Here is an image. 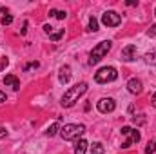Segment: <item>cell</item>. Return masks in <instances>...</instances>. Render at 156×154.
<instances>
[{
    "instance_id": "cell-1",
    "label": "cell",
    "mask_w": 156,
    "mask_h": 154,
    "mask_svg": "<svg viewBox=\"0 0 156 154\" xmlns=\"http://www.w3.org/2000/svg\"><path fill=\"white\" fill-rule=\"evenodd\" d=\"M85 91H87V83H85V82H80L76 85L69 87V89L64 93V96H62V105H64V107H73L78 102V98H80Z\"/></svg>"
},
{
    "instance_id": "cell-2",
    "label": "cell",
    "mask_w": 156,
    "mask_h": 154,
    "mask_svg": "<svg viewBox=\"0 0 156 154\" xmlns=\"http://www.w3.org/2000/svg\"><path fill=\"white\" fill-rule=\"evenodd\" d=\"M111 47H113V42H111V40H104V42H100L98 45H94L93 51H91V54H89V65H96V64L111 51Z\"/></svg>"
},
{
    "instance_id": "cell-3",
    "label": "cell",
    "mask_w": 156,
    "mask_h": 154,
    "mask_svg": "<svg viewBox=\"0 0 156 154\" xmlns=\"http://www.w3.org/2000/svg\"><path fill=\"white\" fill-rule=\"evenodd\" d=\"M85 132V127L80 123V125H76V123H67V125H64L62 129H60V136L66 140V142H76L78 138L82 136Z\"/></svg>"
},
{
    "instance_id": "cell-4",
    "label": "cell",
    "mask_w": 156,
    "mask_h": 154,
    "mask_svg": "<svg viewBox=\"0 0 156 154\" xmlns=\"http://www.w3.org/2000/svg\"><path fill=\"white\" fill-rule=\"evenodd\" d=\"M118 78V71L115 67H102L96 75H94V80L98 83H109V82H115Z\"/></svg>"
},
{
    "instance_id": "cell-5",
    "label": "cell",
    "mask_w": 156,
    "mask_h": 154,
    "mask_svg": "<svg viewBox=\"0 0 156 154\" xmlns=\"http://www.w3.org/2000/svg\"><path fill=\"white\" fill-rule=\"evenodd\" d=\"M120 22H122V16L116 11H105L102 15V24L107 27H116V26H120Z\"/></svg>"
},
{
    "instance_id": "cell-6",
    "label": "cell",
    "mask_w": 156,
    "mask_h": 154,
    "mask_svg": "<svg viewBox=\"0 0 156 154\" xmlns=\"http://www.w3.org/2000/svg\"><path fill=\"white\" fill-rule=\"evenodd\" d=\"M96 107H98V111H100L102 114H107V113H113V111L116 109V102H115L113 98H102V100L96 103Z\"/></svg>"
},
{
    "instance_id": "cell-7",
    "label": "cell",
    "mask_w": 156,
    "mask_h": 154,
    "mask_svg": "<svg viewBox=\"0 0 156 154\" xmlns=\"http://www.w3.org/2000/svg\"><path fill=\"white\" fill-rule=\"evenodd\" d=\"M120 56H122L123 62H133L136 58V45H125L122 49V54Z\"/></svg>"
},
{
    "instance_id": "cell-8",
    "label": "cell",
    "mask_w": 156,
    "mask_h": 154,
    "mask_svg": "<svg viewBox=\"0 0 156 154\" xmlns=\"http://www.w3.org/2000/svg\"><path fill=\"white\" fill-rule=\"evenodd\" d=\"M127 89H129V93H133V94H140V93L144 91V83H142V80H138V78H131V80L127 82Z\"/></svg>"
},
{
    "instance_id": "cell-9",
    "label": "cell",
    "mask_w": 156,
    "mask_h": 154,
    "mask_svg": "<svg viewBox=\"0 0 156 154\" xmlns=\"http://www.w3.org/2000/svg\"><path fill=\"white\" fill-rule=\"evenodd\" d=\"M58 80H60L62 83H67V82L71 80V67H69V65H64V67H60Z\"/></svg>"
},
{
    "instance_id": "cell-10",
    "label": "cell",
    "mask_w": 156,
    "mask_h": 154,
    "mask_svg": "<svg viewBox=\"0 0 156 154\" xmlns=\"http://www.w3.org/2000/svg\"><path fill=\"white\" fill-rule=\"evenodd\" d=\"M4 83H5V85H9V87H13L15 91H18V89H20V82H18V78L15 76V75H7V76L4 78Z\"/></svg>"
},
{
    "instance_id": "cell-11",
    "label": "cell",
    "mask_w": 156,
    "mask_h": 154,
    "mask_svg": "<svg viewBox=\"0 0 156 154\" xmlns=\"http://www.w3.org/2000/svg\"><path fill=\"white\" fill-rule=\"evenodd\" d=\"M87 142L85 140H76V145H75V154H85L87 151Z\"/></svg>"
},
{
    "instance_id": "cell-12",
    "label": "cell",
    "mask_w": 156,
    "mask_h": 154,
    "mask_svg": "<svg viewBox=\"0 0 156 154\" xmlns=\"http://www.w3.org/2000/svg\"><path fill=\"white\" fill-rule=\"evenodd\" d=\"M60 129H62V127H60V123H58V121H55L51 127H47V131H45V136H49V138H51V136H56V134L60 132Z\"/></svg>"
},
{
    "instance_id": "cell-13",
    "label": "cell",
    "mask_w": 156,
    "mask_h": 154,
    "mask_svg": "<svg viewBox=\"0 0 156 154\" xmlns=\"http://www.w3.org/2000/svg\"><path fill=\"white\" fill-rule=\"evenodd\" d=\"M140 138H142V136H140V131H138V129H131V132L127 134V140H129L131 143H138Z\"/></svg>"
},
{
    "instance_id": "cell-14",
    "label": "cell",
    "mask_w": 156,
    "mask_h": 154,
    "mask_svg": "<svg viewBox=\"0 0 156 154\" xmlns=\"http://www.w3.org/2000/svg\"><path fill=\"white\" fill-rule=\"evenodd\" d=\"M104 152H105V147L100 142H96V143L91 145V154H104Z\"/></svg>"
},
{
    "instance_id": "cell-15",
    "label": "cell",
    "mask_w": 156,
    "mask_h": 154,
    "mask_svg": "<svg viewBox=\"0 0 156 154\" xmlns=\"http://www.w3.org/2000/svg\"><path fill=\"white\" fill-rule=\"evenodd\" d=\"M87 31H91V33H96V31H98V20H96L94 16H91V18H89V26H87Z\"/></svg>"
},
{
    "instance_id": "cell-16",
    "label": "cell",
    "mask_w": 156,
    "mask_h": 154,
    "mask_svg": "<svg viewBox=\"0 0 156 154\" xmlns=\"http://www.w3.org/2000/svg\"><path fill=\"white\" fill-rule=\"evenodd\" d=\"M144 60H145V64H149V65H156V51L147 53V54L144 56Z\"/></svg>"
},
{
    "instance_id": "cell-17",
    "label": "cell",
    "mask_w": 156,
    "mask_h": 154,
    "mask_svg": "<svg viewBox=\"0 0 156 154\" xmlns=\"http://www.w3.org/2000/svg\"><path fill=\"white\" fill-rule=\"evenodd\" d=\"M62 37H64V29H58V31H53V33L49 35V38H51V40H55V42H56V40H60Z\"/></svg>"
},
{
    "instance_id": "cell-18",
    "label": "cell",
    "mask_w": 156,
    "mask_h": 154,
    "mask_svg": "<svg viewBox=\"0 0 156 154\" xmlns=\"http://www.w3.org/2000/svg\"><path fill=\"white\" fill-rule=\"evenodd\" d=\"M154 152H156V140L151 142V143L145 147V154H154Z\"/></svg>"
},
{
    "instance_id": "cell-19",
    "label": "cell",
    "mask_w": 156,
    "mask_h": 154,
    "mask_svg": "<svg viewBox=\"0 0 156 154\" xmlns=\"http://www.w3.org/2000/svg\"><path fill=\"white\" fill-rule=\"evenodd\" d=\"M133 123H134V125H144V123H145V116L144 114L134 116V118H133Z\"/></svg>"
},
{
    "instance_id": "cell-20",
    "label": "cell",
    "mask_w": 156,
    "mask_h": 154,
    "mask_svg": "<svg viewBox=\"0 0 156 154\" xmlns=\"http://www.w3.org/2000/svg\"><path fill=\"white\" fill-rule=\"evenodd\" d=\"M38 65H40L38 62H29V64H26V65H24V71H31V69H37Z\"/></svg>"
},
{
    "instance_id": "cell-21",
    "label": "cell",
    "mask_w": 156,
    "mask_h": 154,
    "mask_svg": "<svg viewBox=\"0 0 156 154\" xmlns=\"http://www.w3.org/2000/svg\"><path fill=\"white\" fill-rule=\"evenodd\" d=\"M9 24H13V16H11V15L2 16V26H9Z\"/></svg>"
},
{
    "instance_id": "cell-22",
    "label": "cell",
    "mask_w": 156,
    "mask_h": 154,
    "mask_svg": "<svg viewBox=\"0 0 156 154\" xmlns=\"http://www.w3.org/2000/svg\"><path fill=\"white\" fill-rule=\"evenodd\" d=\"M7 64H9V60H7L5 56H0V71H4V69L7 67Z\"/></svg>"
},
{
    "instance_id": "cell-23",
    "label": "cell",
    "mask_w": 156,
    "mask_h": 154,
    "mask_svg": "<svg viewBox=\"0 0 156 154\" xmlns=\"http://www.w3.org/2000/svg\"><path fill=\"white\" fill-rule=\"evenodd\" d=\"M147 35H149V37H153V38H156V24H153V26L147 29Z\"/></svg>"
},
{
    "instance_id": "cell-24",
    "label": "cell",
    "mask_w": 156,
    "mask_h": 154,
    "mask_svg": "<svg viewBox=\"0 0 156 154\" xmlns=\"http://www.w3.org/2000/svg\"><path fill=\"white\" fill-rule=\"evenodd\" d=\"M131 129H133V127H127V125H125V127H122V131H120V132H122V136H127V134L131 132Z\"/></svg>"
},
{
    "instance_id": "cell-25",
    "label": "cell",
    "mask_w": 156,
    "mask_h": 154,
    "mask_svg": "<svg viewBox=\"0 0 156 154\" xmlns=\"http://www.w3.org/2000/svg\"><path fill=\"white\" fill-rule=\"evenodd\" d=\"M67 16V13L66 11H56V18H60V20H64Z\"/></svg>"
},
{
    "instance_id": "cell-26",
    "label": "cell",
    "mask_w": 156,
    "mask_h": 154,
    "mask_svg": "<svg viewBox=\"0 0 156 154\" xmlns=\"http://www.w3.org/2000/svg\"><path fill=\"white\" fill-rule=\"evenodd\" d=\"M44 31H45V33H47V35H51V33H53V31H55V27H51V26H49V24H45V26H44Z\"/></svg>"
},
{
    "instance_id": "cell-27",
    "label": "cell",
    "mask_w": 156,
    "mask_h": 154,
    "mask_svg": "<svg viewBox=\"0 0 156 154\" xmlns=\"http://www.w3.org/2000/svg\"><path fill=\"white\" fill-rule=\"evenodd\" d=\"M5 134H7V131H5V129H4V127H0V140H2V138H4V136H5Z\"/></svg>"
},
{
    "instance_id": "cell-28",
    "label": "cell",
    "mask_w": 156,
    "mask_h": 154,
    "mask_svg": "<svg viewBox=\"0 0 156 154\" xmlns=\"http://www.w3.org/2000/svg\"><path fill=\"white\" fill-rule=\"evenodd\" d=\"M127 5H138V2L136 0H127Z\"/></svg>"
},
{
    "instance_id": "cell-29",
    "label": "cell",
    "mask_w": 156,
    "mask_h": 154,
    "mask_svg": "<svg viewBox=\"0 0 156 154\" xmlns=\"http://www.w3.org/2000/svg\"><path fill=\"white\" fill-rule=\"evenodd\" d=\"M2 102H5V93L0 91V103H2Z\"/></svg>"
},
{
    "instance_id": "cell-30",
    "label": "cell",
    "mask_w": 156,
    "mask_h": 154,
    "mask_svg": "<svg viewBox=\"0 0 156 154\" xmlns=\"http://www.w3.org/2000/svg\"><path fill=\"white\" fill-rule=\"evenodd\" d=\"M49 16H56V9H51L49 11Z\"/></svg>"
},
{
    "instance_id": "cell-31",
    "label": "cell",
    "mask_w": 156,
    "mask_h": 154,
    "mask_svg": "<svg viewBox=\"0 0 156 154\" xmlns=\"http://www.w3.org/2000/svg\"><path fill=\"white\" fill-rule=\"evenodd\" d=\"M153 105L156 107V93H154V96H153Z\"/></svg>"
},
{
    "instance_id": "cell-32",
    "label": "cell",
    "mask_w": 156,
    "mask_h": 154,
    "mask_svg": "<svg viewBox=\"0 0 156 154\" xmlns=\"http://www.w3.org/2000/svg\"><path fill=\"white\" fill-rule=\"evenodd\" d=\"M154 16H156V9H154Z\"/></svg>"
}]
</instances>
